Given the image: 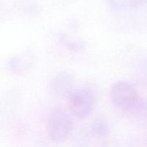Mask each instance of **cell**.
I'll return each instance as SVG.
<instances>
[{"instance_id":"cell-2","label":"cell","mask_w":147,"mask_h":147,"mask_svg":"<svg viewBox=\"0 0 147 147\" xmlns=\"http://www.w3.org/2000/svg\"><path fill=\"white\" fill-rule=\"evenodd\" d=\"M74 124L72 119L61 108L54 109L50 113L47 123L48 137L55 143H61L67 139Z\"/></svg>"},{"instance_id":"cell-5","label":"cell","mask_w":147,"mask_h":147,"mask_svg":"<svg viewBox=\"0 0 147 147\" xmlns=\"http://www.w3.org/2000/svg\"><path fill=\"white\" fill-rule=\"evenodd\" d=\"M109 131V123L103 119H96L91 126V133L98 138L105 137Z\"/></svg>"},{"instance_id":"cell-4","label":"cell","mask_w":147,"mask_h":147,"mask_svg":"<svg viewBox=\"0 0 147 147\" xmlns=\"http://www.w3.org/2000/svg\"><path fill=\"white\" fill-rule=\"evenodd\" d=\"M51 90L62 97H68L73 91L74 79L68 71H60L56 73L50 80Z\"/></svg>"},{"instance_id":"cell-1","label":"cell","mask_w":147,"mask_h":147,"mask_svg":"<svg viewBox=\"0 0 147 147\" xmlns=\"http://www.w3.org/2000/svg\"><path fill=\"white\" fill-rule=\"evenodd\" d=\"M109 97L116 107L129 114L142 100L134 86L125 80H119L111 85L109 90Z\"/></svg>"},{"instance_id":"cell-3","label":"cell","mask_w":147,"mask_h":147,"mask_svg":"<svg viewBox=\"0 0 147 147\" xmlns=\"http://www.w3.org/2000/svg\"><path fill=\"white\" fill-rule=\"evenodd\" d=\"M94 97L86 89L73 90L67 97V107L70 113L78 119L87 118L94 108Z\"/></svg>"}]
</instances>
